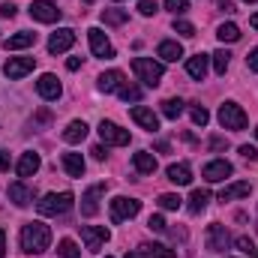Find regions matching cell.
I'll use <instances>...</instances> for the list:
<instances>
[{"instance_id":"obj_46","label":"cell","mask_w":258,"mask_h":258,"mask_svg":"<svg viewBox=\"0 0 258 258\" xmlns=\"http://www.w3.org/2000/svg\"><path fill=\"white\" fill-rule=\"evenodd\" d=\"M0 15H3V18H12V15H15V6H12V3H3V6H0Z\"/></svg>"},{"instance_id":"obj_7","label":"cell","mask_w":258,"mask_h":258,"mask_svg":"<svg viewBox=\"0 0 258 258\" xmlns=\"http://www.w3.org/2000/svg\"><path fill=\"white\" fill-rule=\"evenodd\" d=\"M87 39H90V51H93L96 57H102V60H111V57H114V45L108 42V36H105L99 27H90V30H87Z\"/></svg>"},{"instance_id":"obj_57","label":"cell","mask_w":258,"mask_h":258,"mask_svg":"<svg viewBox=\"0 0 258 258\" xmlns=\"http://www.w3.org/2000/svg\"><path fill=\"white\" fill-rule=\"evenodd\" d=\"M105 258H111V255H105Z\"/></svg>"},{"instance_id":"obj_53","label":"cell","mask_w":258,"mask_h":258,"mask_svg":"<svg viewBox=\"0 0 258 258\" xmlns=\"http://www.w3.org/2000/svg\"><path fill=\"white\" fill-rule=\"evenodd\" d=\"M126 258H144V255H141V252H138V249H135V252H129Z\"/></svg>"},{"instance_id":"obj_44","label":"cell","mask_w":258,"mask_h":258,"mask_svg":"<svg viewBox=\"0 0 258 258\" xmlns=\"http://www.w3.org/2000/svg\"><path fill=\"white\" fill-rule=\"evenodd\" d=\"M246 66H249V72H258V48L249 51V57H246Z\"/></svg>"},{"instance_id":"obj_52","label":"cell","mask_w":258,"mask_h":258,"mask_svg":"<svg viewBox=\"0 0 258 258\" xmlns=\"http://www.w3.org/2000/svg\"><path fill=\"white\" fill-rule=\"evenodd\" d=\"M249 24H252V27H255V30H258V12H255V15H252V18H249Z\"/></svg>"},{"instance_id":"obj_19","label":"cell","mask_w":258,"mask_h":258,"mask_svg":"<svg viewBox=\"0 0 258 258\" xmlns=\"http://www.w3.org/2000/svg\"><path fill=\"white\" fill-rule=\"evenodd\" d=\"M30 45H36V33H30V30H18L15 36L3 39L6 51H18V48H30Z\"/></svg>"},{"instance_id":"obj_34","label":"cell","mask_w":258,"mask_h":258,"mask_svg":"<svg viewBox=\"0 0 258 258\" xmlns=\"http://www.w3.org/2000/svg\"><path fill=\"white\" fill-rule=\"evenodd\" d=\"M180 204H183L180 195H174V192H162L159 195V207H162V210H177Z\"/></svg>"},{"instance_id":"obj_17","label":"cell","mask_w":258,"mask_h":258,"mask_svg":"<svg viewBox=\"0 0 258 258\" xmlns=\"http://www.w3.org/2000/svg\"><path fill=\"white\" fill-rule=\"evenodd\" d=\"M39 153H33V150H27V153H21V159H18V165H15V171H18V177H33L36 171H39Z\"/></svg>"},{"instance_id":"obj_33","label":"cell","mask_w":258,"mask_h":258,"mask_svg":"<svg viewBox=\"0 0 258 258\" xmlns=\"http://www.w3.org/2000/svg\"><path fill=\"white\" fill-rule=\"evenodd\" d=\"M162 114H165L168 120H177V117L183 114V102H180V99H165V102H162Z\"/></svg>"},{"instance_id":"obj_30","label":"cell","mask_w":258,"mask_h":258,"mask_svg":"<svg viewBox=\"0 0 258 258\" xmlns=\"http://www.w3.org/2000/svg\"><path fill=\"white\" fill-rule=\"evenodd\" d=\"M216 36H219L222 42H237V39H240V27H237V24H231V21H228V24H219Z\"/></svg>"},{"instance_id":"obj_27","label":"cell","mask_w":258,"mask_h":258,"mask_svg":"<svg viewBox=\"0 0 258 258\" xmlns=\"http://www.w3.org/2000/svg\"><path fill=\"white\" fill-rule=\"evenodd\" d=\"M138 252L144 258H174V249H168V246H162V243H141Z\"/></svg>"},{"instance_id":"obj_4","label":"cell","mask_w":258,"mask_h":258,"mask_svg":"<svg viewBox=\"0 0 258 258\" xmlns=\"http://www.w3.org/2000/svg\"><path fill=\"white\" fill-rule=\"evenodd\" d=\"M111 222L117 225V222H123V219H132V216H138V210H141V201H135V198H126V195H117V198H111Z\"/></svg>"},{"instance_id":"obj_39","label":"cell","mask_w":258,"mask_h":258,"mask_svg":"<svg viewBox=\"0 0 258 258\" xmlns=\"http://www.w3.org/2000/svg\"><path fill=\"white\" fill-rule=\"evenodd\" d=\"M174 33H180V36H195V27L189 21H174Z\"/></svg>"},{"instance_id":"obj_25","label":"cell","mask_w":258,"mask_h":258,"mask_svg":"<svg viewBox=\"0 0 258 258\" xmlns=\"http://www.w3.org/2000/svg\"><path fill=\"white\" fill-rule=\"evenodd\" d=\"M84 138H87V123H84V120H72V123L63 129L66 144H78V141H84Z\"/></svg>"},{"instance_id":"obj_29","label":"cell","mask_w":258,"mask_h":258,"mask_svg":"<svg viewBox=\"0 0 258 258\" xmlns=\"http://www.w3.org/2000/svg\"><path fill=\"white\" fill-rule=\"evenodd\" d=\"M210 60H213L216 75H225V69H228V63H231V54H228L225 48H219V51H213V54H210Z\"/></svg>"},{"instance_id":"obj_1","label":"cell","mask_w":258,"mask_h":258,"mask_svg":"<svg viewBox=\"0 0 258 258\" xmlns=\"http://www.w3.org/2000/svg\"><path fill=\"white\" fill-rule=\"evenodd\" d=\"M48 243H51V228H48L45 222L36 219V222L21 225V249H24L27 255H39V252H45Z\"/></svg>"},{"instance_id":"obj_28","label":"cell","mask_w":258,"mask_h":258,"mask_svg":"<svg viewBox=\"0 0 258 258\" xmlns=\"http://www.w3.org/2000/svg\"><path fill=\"white\" fill-rule=\"evenodd\" d=\"M252 192V186L249 183H231V186H225L222 192H219V201H231V198H249Z\"/></svg>"},{"instance_id":"obj_45","label":"cell","mask_w":258,"mask_h":258,"mask_svg":"<svg viewBox=\"0 0 258 258\" xmlns=\"http://www.w3.org/2000/svg\"><path fill=\"white\" fill-rule=\"evenodd\" d=\"M9 165H12L9 153H6V150H0V171H9Z\"/></svg>"},{"instance_id":"obj_11","label":"cell","mask_w":258,"mask_h":258,"mask_svg":"<svg viewBox=\"0 0 258 258\" xmlns=\"http://www.w3.org/2000/svg\"><path fill=\"white\" fill-rule=\"evenodd\" d=\"M228 243H231V237H228L225 225L210 222V225H207V249H210V252H225Z\"/></svg>"},{"instance_id":"obj_31","label":"cell","mask_w":258,"mask_h":258,"mask_svg":"<svg viewBox=\"0 0 258 258\" xmlns=\"http://www.w3.org/2000/svg\"><path fill=\"white\" fill-rule=\"evenodd\" d=\"M207 201H210V192H207V189H195V192L189 195V210H192V213H201V210L207 207Z\"/></svg>"},{"instance_id":"obj_37","label":"cell","mask_w":258,"mask_h":258,"mask_svg":"<svg viewBox=\"0 0 258 258\" xmlns=\"http://www.w3.org/2000/svg\"><path fill=\"white\" fill-rule=\"evenodd\" d=\"M120 99L123 102H138L141 99V87H120Z\"/></svg>"},{"instance_id":"obj_8","label":"cell","mask_w":258,"mask_h":258,"mask_svg":"<svg viewBox=\"0 0 258 258\" xmlns=\"http://www.w3.org/2000/svg\"><path fill=\"white\" fill-rule=\"evenodd\" d=\"M78 228H81V240H84L87 252H99L102 243L108 240V228H102V225H78Z\"/></svg>"},{"instance_id":"obj_16","label":"cell","mask_w":258,"mask_h":258,"mask_svg":"<svg viewBox=\"0 0 258 258\" xmlns=\"http://www.w3.org/2000/svg\"><path fill=\"white\" fill-rule=\"evenodd\" d=\"M129 114H132V120H135L138 126L147 129V132H156V129H159V117H156L150 108H144V105H135Z\"/></svg>"},{"instance_id":"obj_58","label":"cell","mask_w":258,"mask_h":258,"mask_svg":"<svg viewBox=\"0 0 258 258\" xmlns=\"http://www.w3.org/2000/svg\"><path fill=\"white\" fill-rule=\"evenodd\" d=\"M255 252H258V249H255Z\"/></svg>"},{"instance_id":"obj_14","label":"cell","mask_w":258,"mask_h":258,"mask_svg":"<svg viewBox=\"0 0 258 258\" xmlns=\"http://www.w3.org/2000/svg\"><path fill=\"white\" fill-rule=\"evenodd\" d=\"M36 90H39V96H42V99H48V102L60 99V81H57V75H51V72L39 75V81H36Z\"/></svg>"},{"instance_id":"obj_15","label":"cell","mask_w":258,"mask_h":258,"mask_svg":"<svg viewBox=\"0 0 258 258\" xmlns=\"http://www.w3.org/2000/svg\"><path fill=\"white\" fill-rule=\"evenodd\" d=\"M105 192V186L99 183V186H90L87 192L81 195V216H96V210H99V198Z\"/></svg>"},{"instance_id":"obj_20","label":"cell","mask_w":258,"mask_h":258,"mask_svg":"<svg viewBox=\"0 0 258 258\" xmlns=\"http://www.w3.org/2000/svg\"><path fill=\"white\" fill-rule=\"evenodd\" d=\"M156 57H162L165 63H174V60H180V57H183V45H180V42H174V39H165V42H159Z\"/></svg>"},{"instance_id":"obj_32","label":"cell","mask_w":258,"mask_h":258,"mask_svg":"<svg viewBox=\"0 0 258 258\" xmlns=\"http://www.w3.org/2000/svg\"><path fill=\"white\" fill-rule=\"evenodd\" d=\"M57 258H81V249L75 246V240L63 237V240L57 243Z\"/></svg>"},{"instance_id":"obj_35","label":"cell","mask_w":258,"mask_h":258,"mask_svg":"<svg viewBox=\"0 0 258 258\" xmlns=\"http://www.w3.org/2000/svg\"><path fill=\"white\" fill-rule=\"evenodd\" d=\"M126 18L129 15L123 9H105V12H102V21H105V24H123Z\"/></svg>"},{"instance_id":"obj_43","label":"cell","mask_w":258,"mask_h":258,"mask_svg":"<svg viewBox=\"0 0 258 258\" xmlns=\"http://www.w3.org/2000/svg\"><path fill=\"white\" fill-rule=\"evenodd\" d=\"M240 156H243V159H258V150L252 144H243V147H240Z\"/></svg>"},{"instance_id":"obj_38","label":"cell","mask_w":258,"mask_h":258,"mask_svg":"<svg viewBox=\"0 0 258 258\" xmlns=\"http://www.w3.org/2000/svg\"><path fill=\"white\" fill-rule=\"evenodd\" d=\"M165 9H168V12H174V15H180V12H186V9H189V0H165Z\"/></svg>"},{"instance_id":"obj_10","label":"cell","mask_w":258,"mask_h":258,"mask_svg":"<svg viewBox=\"0 0 258 258\" xmlns=\"http://www.w3.org/2000/svg\"><path fill=\"white\" fill-rule=\"evenodd\" d=\"M231 174H234V165H231V162H225V159L207 162V165L201 168V177H204L207 183H219V180H225V177H231Z\"/></svg>"},{"instance_id":"obj_54","label":"cell","mask_w":258,"mask_h":258,"mask_svg":"<svg viewBox=\"0 0 258 258\" xmlns=\"http://www.w3.org/2000/svg\"><path fill=\"white\" fill-rule=\"evenodd\" d=\"M246 3H258V0H246Z\"/></svg>"},{"instance_id":"obj_3","label":"cell","mask_w":258,"mask_h":258,"mask_svg":"<svg viewBox=\"0 0 258 258\" xmlns=\"http://www.w3.org/2000/svg\"><path fill=\"white\" fill-rule=\"evenodd\" d=\"M132 69H135V75L147 84V87H156L159 81H162V63L159 60H153V57H135L132 60Z\"/></svg>"},{"instance_id":"obj_50","label":"cell","mask_w":258,"mask_h":258,"mask_svg":"<svg viewBox=\"0 0 258 258\" xmlns=\"http://www.w3.org/2000/svg\"><path fill=\"white\" fill-rule=\"evenodd\" d=\"M210 147H213V150H222V147H225V141H222V138H213V141H210Z\"/></svg>"},{"instance_id":"obj_13","label":"cell","mask_w":258,"mask_h":258,"mask_svg":"<svg viewBox=\"0 0 258 258\" xmlns=\"http://www.w3.org/2000/svg\"><path fill=\"white\" fill-rule=\"evenodd\" d=\"M75 45V30H69V27H60L57 33H51V39H48V51L51 54H63Z\"/></svg>"},{"instance_id":"obj_21","label":"cell","mask_w":258,"mask_h":258,"mask_svg":"<svg viewBox=\"0 0 258 258\" xmlns=\"http://www.w3.org/2000/svg\"><path fill=\"white\" fill-rule=\"evenodd\" d=\"M120 87H123V72H120V69H108V72L99 75V90H102V93H114V90H120Z\"/></svg>"},{"instance_id":"obj_49","label":"cell","mask_w":258,"mask_h":258,"mask_svg":"<svg viewBox=\"0 0 258 258\" xmlns=\"http://www.w3.org/2000/svg\"><path fill=\"white\" fill-rule=\"evenodd\" d=\"M219 9H225V12H234V3H231V0H219Z\"/></svg>"},{"instance_id":"obj_47","label":"cell","mask_w":258,"mask_h":258,"mask_svg":"<svg viewBox=\"0 0 258 258\" xmlns=\"http://www.w3.org/2000/svg\"><path fill=\"white\" fill-rule=\"evenodd\" d=\"M78 66H81V57H69V60H66V69H72V72H75Z\"/></svg>"},{"instance_id":"obj_40","label":"cell","mask_w":258,"mask_h":258,"mask_svg":"<svg viewBox=\"0 0 258 258\" xmlns=\"http://www.w3.org/2000/svg\"><path fill=\"white\" fill-rule=\"evenodd\" d=\"M138 12H141V15H147V18H150V15H153V12H156V0H141V3H138Z\"/></svg>"},{"instance_id":"obj_23","label":"cell","mask_w":258,"mask_h":258,"mask_svg":"<svg viewBox=\"0 0 258 258\" xmlns=\"http://www.w3.org/2000/svg\"><path fill=\"white\" fill-rule=\"evenodd\" d=\"M207 69H210V57L207 54H195V57L186 60V72H189V78H195V81H204Z\"/></svg>"},{"instance_id":"obj_5","label":"cell","mask_w":258,"mask_h":258,"mask_svg":"<svg viewBox=\"0 0 258 258\" xmlns=\"http://www.w3.org/2000/svg\"><path fill=\"white\" fill-rule=\"evenodd\" d=\"M219 123L225 129H234V132H237V129L246 126V111H243L237 102H222V105H219Z\"/></svg>"},{"instance_id":"obj_41","label":"cell","mask_w":258,"mask_h":258,"mask_svg":"<svg viewBox=\"0 0 258 258\" xmlns=\"http://www.w3.org/2000/svg\"><path fill=\"white\" fill-rule=\"evenodd\" d=\"M147 228H150V231H165L168 225H165L162 216H150V219H147Z\"/></svg>"},{"instance_id":"obj_51","label":"cell","mask_w":258,"mask_h":258,"mask_svg":"<svg viewBox=\"0 0 258 258\" xmlns=\"http://www.w3.org/2000/svg\"><path fill=\"white\" fill-rule=\"evenodd\" d=\"M3 252H6V234H3V228H0V258H3Z\"/></svg>"},{"instance_id":"obj_36","label":"cell","mask_w":258,"mask_h":258,"mask_svg":"<svg viewBox=\"0 0 258 258\" xmlns=\"http://www.w3.org/2000/svg\"><path fill=\"white\" fill-rule=\"evenodd\" d=\"M207 120H210L207 108H204V105H192V123L195 126H207Z\"/></svg>"},{"instance_id":"obj_56","label":"cell","mask_w":258,"mask_h":258,"mask_svg":"<svg viewBox=\"0 0 258 258\" xmlns=\"http://www.w3.org/2000/svg\"><path fill=\"white\" fill-rule=\"evenodd\" d=\"M84 3H93V0H84Z\"/></svg>"},{"instance_id":"obj_18","label":"cell","mask_w":258,"mask_h":258,"mask_svg":"<svg viewBox=\"0 0 258 258\" xmlns=\"http://www.w3.org/2000/svg\"><path fill=\"white\" fill-rule=\"evenodd\" d=\"M33 198H36V192H33V186H27V183H12V186H9V201H12L15 207H27Z\"/></svg>"},{"instance_id":"obj_24","label":"cell","mask_w":258,"mask_h":258,"mask_svg":"<svg viewBox=\"0 0 258 258\" xmlns=\"http://www.w3.org/2000/svg\"><path fill=\"white\" fill-rule=\"evenodd\" d=\"M132 165H135L138 174H153V171H156V156L147 153V150H138V153L132 156Z\"/></svg>"},{"instance_id":"obj_6","label":"cell","mask_w":258,"mask_h":258,"mask_svg":"<svg viewBox=\"0 0 258 258\" xmlns=\"http://www.w3.org/2000/svg\"><path fill=\"white\" fill-rule=\"evenodd\" d=\"M60 9H57V3H51V0H33L30 3V18L33 21H42V24H54V21H60Z\"/></svg>"},{"instance_id":"obj_55","label":"cell","mask_w":258,"mask_h":258,"mask_svg":"<svg viewBox=\"0 0 258 258\" xmlns=\"http://www.w3.org/2000/svg\"><path fill=\"white\" fill-rule=\"evenodd\" d=\"M255 138H258V126H255Z\"/></svg>"},{"instance_id":"obj_26","label":"cell","mask_w":258,"mask_h":258,"mask_svg":"<svg viewBox=\"0 0 258 258\" xmlns=\"http://www.w3.org/2000/svg\"><path fill=\"white\" fill-rule=\"evenodd\" d=\"M63 168L69 177H81L84 174V159H81V153H63Z\"/></svg>"},{"instance_id":"obj_9","label":"cell","mask_w":258,"mask_h":258,"mask_svg":"<svg viewBox=\"0 0 258 258\" xmlns=\"http://www.w3.org/2000/svg\"><path fill=\"white\" fill-rule=\"evenodd\" d=\"M99 138H102L105 144H111V147H123V144H129V132L120 129L117 123H111V120H102V123H99Z\"/></svg>"},{"instance_id":"obj_22","label":"cell","mask_w":258,"mask_h":258,"mask_svg":"<svg viewBox=\"0 0 258 258\" xmlns=\"http://www.w3.org/2000/svg\"><path fill=\"white\" fill-rule=\"evenodd\" d=\"M168 180L171 183H177V186H186V183H192V168L186 165V162H174V165H168Z\"/></svg>"},{"instance_id":"obj_42","label":"cell","mask_w":258,"mask_h":258,"mask_svg":"<svg viewBox=\"0 0 258 258\" xmlns=\"http://www.w3.org/2000/svg\"><path fill=\"white\" fill-rule=\"evenodd\" d=\"M234 243H237V249H240V252H246V255H249V252H255V246H252V240H249V237H237Z\"/></svg>"},{"instance_id":"obj_2","label":"cell","mask_w":258,"mask_h":258,"mask_svg":"<svg viewBox=\"0 0 258 258\" xmlns=\"http://www.w3.org/2000/svg\"><path fill=\"white\" fill-rule=\"evenodd\" d=\"M72 201H75L72 192H48L42 201H36V210L42 216H63L66 210L72 207Z\"/></svg>"},{"instance_id":"obj_48","label":"cell","mask_w":258,"mask_h":258,"mask_svg":"<svg viewBox=\"0 0 258 258\" xmlns=\"http://www.w3.org/2000/svg\"><path fill=\"white\" fill-rule=\"evenodd\" d=\"M90 153H93V156H96V159H105V147H99V144H96V147H93V150H90Z\"/></svg>"},{"instance_id":"obj_12","label":"cell","mask_w":258,"mask_h":258,"mask_svg":"<svg viewBox=\"0 0 258 258\" xmlns=\"http://www.w3.org/2000/svg\"><path fill=\"white\" fill-rule=\"evenodd\" d=\"M33 66H36L33 57H9L6 66H3V75L12 78V81H18V78H24L27 72H33Z\"/></svg>"}]
</instances>
